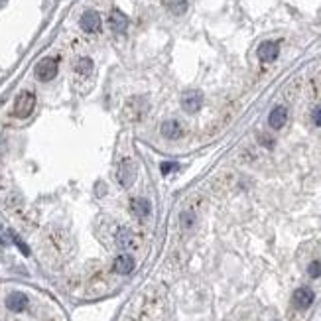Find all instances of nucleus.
<instances>
[{"label": "nucleus", "instance_id": "nucleus-6", "mask_svg": "<svg viewBox=\"0 0 321 321\" xmlns=\"http://www.w3.org/2000/svg\"><path fill=\"white\" fill-rule=\"evenodd\" d=\"M294 306L298 310H308L312 304H314V292L310 288H298L294 292V298H292Z\"/></svg>", "mask_w": 321, "mask_h": 321}, {"label": "nucleus", "instance_id": "nucleus-8", "mask_svg": "<svg viewBox=\"0 0 321 321\" xmlns=\"http://www.w3.org/2000/svg\"><path fill=\"white\" fill-rule=\"evenodd\" d=\"M116 244H118V248H122V250H132V248L138 246V240H136V236H134L132 230L120 228V230L116 232Z\"/></svg>", "mask_w": 321, "mask_h": 321}, {"label": "nucleus", "instance_id": "nucleus-16", "mask_svg": "<svg viewBox=\"0 0 321 321\" xmlns=\"http://www.w3.org/2000/svg\"><path fill=\"white\" fill-rule=\"evenodd\" d=\"M164 4H166V8H168L172 14H176V16H182V14L188 10V0H164Z\"/></svg>", "mask_w": 321, "mask_h": 321}, {"label": "nucleus", "instance_id": "nucleus-18", "mask_svg": "<svg viewBox=\"0 0 321 321\" xmlns=\"http://www.w3.org/2000/svg\"><path fill=\"white\" fill-rule=\"evenodd\" d=\"M308 274H310L312 278H320V276H321V262H320V260H316V262H312V264H310V268H308Z\"/></svg>", "mask_w": 321, "mask_h": 321}, {"label": "nucleus", "instance_id": "nucleus-24", "mask_svg": "<svg viewBox=\"0 0 321 321\" xmlns=\"http://www.w3.org/2000/svg\"><path fill=\"white\" fill-rule=\"evenodd\" d=\"M260 142H262L264 146H268V148H272V146H274V140H272V138H264V136H262V138H260Z\"/></svg>", "mask_w": 321, "mask_h": 321}, {"label": "nucleus", "instance_id": "nucleus-19", "mask_svg": "<svg viewBox=\"0 0 321 321\" xmlns=\"http://www.w3.org/2000/svg\"><path fill=\"white\" fill-rule=\"evenodd\" d=\"M12 240H14V242H16V246H18V248L22 250V254H26V256L30 254V248H28V246H26V244H24V242L20 240V236H16V234H12Z\"/></svg>", "mask_w": 321, "mask_h": 321}, {"label": "nucleus", "instance_id": "nucleus-3", "mask_svg": "<svg viewBox=\"0 0 321 321\" xmlns=\"http://www.w3.org/2000/svg\"><path fill=\"white\" fill-rule=\"evenodd\" d=\"M278 54H280V46H278L276 42H262V44L258 46V60H260L262 64L274 62V60L278 58Z\"/></svg>", "mask_w": 321, "mask_h": 321}, {"label": "nucleus", "instance_id": "nucleus-20", "mask_svg": "<svg viewBox=\"0 0 321 321\" xmlns=\"http://www.w3.org/2000/svg\"><path fill=\"white\" fill-rule=\"evenodd\" d=\"M174 170H178V164H174V162H164V164H162V174H164V176H168V174L174 172Z\"/></svg>", "mask_w": 321, "mask_h": 321}, {"label": "nucleus", "instance_id": "nucleus-11", "mask_svg": "<svg viewBox=\"0 0 321 321\" xmlns=\"http://www.w3.org/2000/svg\"><path fill=\"white\" fill-rule=\"evenodd\" d=\"M162 136H166V138H170V140H178V138H182L184 136V126L178 122V120H166L164 124H162Z\"/></svg>", "mask_w": 321, "mask_h": 321}, {"label": "nucleus", "instance_id": "nucleus-14", "mask_svg": "<svg viewBox=\"0 0 321 321\" xmlns=\"http://www.w3.org/2000/svg\"><path fill=\"white\" fill-rule=\"evenodd\" d=\"M130 209H132V213H134L136 217H140V219H146V217L150 215V203H148L146 199H134V201L130 203Z\"/></svg>", "mask_w": 321, "mask_h": 321}, {"label": "nucleus", "instance_id": "nucleus-22", "mask_svg": "<svg viewBox=\"0 0 321 321\" xmlns=\"http://www.w3.org/2000/svg\"><path fill=\"white\" fill-rule=\"evenodd\" d=\"M312 118H314V122H316V126H321V104H320V106H316V110H314V114H312Z\"/></svg>", "mask_w": 321, "mask_h": 321}, {"label": "nucleus", "instance_id": "nucleus-23", "mask_svg": "<svg viewBox=\"0 0 321 321\" xmlns=\"http://www.w3.org/2000/svg\"><path fill=\"white\" fill-rule=\"evenodd\" d=\"M8 242H10V236H8V232L2 228V225H0V244H4V246H6Z\"/></svg>", "mask_w": 321, "mask_h": 321}, {"label": "nucleus", "instance_id": "nucleus-15", "mask_svg": "<svg viewBox=\"0 0 321 321\" xmlns=\"http://www.w3.org/2000/svg\"><path fill=\"white\" fill-rule=\"evenodd\" d=\"M118 182H120L124 188H128L130 184L134 182V168L130 166L128 162H124V164L120 166V170H118Z\"/></svg>", "mask_w": 321, "mask_h": 321}, {"label": "nucleus", "instance_id": "nucleus-21", "mask_svg": "<svg viewBox=\"0 0 321 321\" xmlns=\"http://www.w3.org/2000/svg\"><path fill=\"white\" fill-rule=\"evenodd\" d=\"M193 225V213H184L182 215V226L184 228H190Z\"/></svg>", "mask_w": 321, "mask_h": 321}, {"label": "nucleus", "instance_id": "nucleus-7", "mask_svg": "<svg viewBox=\"0 0 321 321\" xmlns=\"http://www.w3.org/2000/svg\"><path fill=\"white\" fill-rule=\"evenodd\" d=\"M81 28L89 34L98 32V30H100V16L96 14L95 10H87V12L81 16Z\"/></svg>", "mask_w": 321, "mask_h": 321}, {"label": "nucleus", "instance_id": "nucleus-17", "mask_svg": "<svg viewBox=\"0 0 321 321\" xmlns=\"http://www.w3.org/2000/svg\"><path fill=\"white\" fill-rule=\"evenodd\" d=\"M75 71L79 73V75H89L91 71H93V62L89 60V58H81L77 65H75Z\"/></svg>", "mask_w": 321, "mask_h": 321}, {"label": "nucleus", "instance_id": "nucleus-13", "mask_svg": "<svg viewBox=\"0 0 321 321\" xmlns=\"http://www.w3.org/2000/svg\"><path fill=\"white\" fill-rule=\"evenodd\" d=\"M134 270V258L130 254H120L114 260V272L116 274H130Z\"/></svg>", "mask_w": 321, "mask_h": 321}, {"label": "nucleus", "instance_id": "nucleus-9", "mask_svg": "<svg viewBox=\"0 0 321 321\" xmlns=\"http://www.w3.org/2000/svg\"><path fill=\"white\" fill-rule=\"evenodd\" d=\"M108 26L112 28V32L122 34L128 28V18H126L120 10H112L110 16H108Z\"/></svg>", "mask_w": 321, "mask_h": 321}, {"label": "nucleus", "instance_id": "nucleus-2", "mask_svg": "<svg viewBox=\"0 0 321 321\" xmlns=\"http://www.w3.org/2000/svg\"><path fill=\"white\" fill-rule=\"evenodd\" d=\"M58 69H60V64L56 58H44L36 65V77L40 81H52L58 75Z\"/></svg>", "mask_w": 321, "mask_h": 321}, {"label": "nucleus", "instance_id": "nucleus-12", "mask_svg": "<svg viewBox=\"0 0 321 321\" xmlns=\"http://www.w3.org/2000/svg\"><path fill=\"white\" fill-rule=\"evenodd\" d=\"M26 306H28V298L22 292H14L6 298V308L12 312H22V310H26Z\"/></svg>", "mask_w": 321, "mask_h": 321}, {"label": "nucleus", "instance_id": "nucleus-1", "mask_svg": "<svg viewBox=\"0 0 321 321\" xmlns=\"http://www.w3.org/2000/svg\"><path fill=\"white\" fill-rule=\"evenodd\" d=\"M34 106H36V96L30 91H22L14 100V116L18 118H28L32 114Z\"/></svg>", "mask_w": 321, "mask_h": 321}, {"label": "nucleus", "instance_id": "nucleus-4", "mask_svg": "<svg viewBox=\"0 0 321 321\" xmlns=\"http://www.w3.org/2000/svg\"><path fill=\"white\" fill-rule=\"evenodd\" d=\"M201 102H203L201 93H197V91H190V93H186L184 98H182V108H184L188 114H195V112L201 108Z\"/></svg>", "mask_w": 321, "mask_h": 321}, {"label": "nucleus", "instance_id": "nucleus-5", "mask_svg": "<svg viewBox=\"0 0 321 321\" xmlns=\"http://www.w3.org/2000/svg\"><path fill=\"white\" fill-rule=\"evenodd\" d=\"M144 112H146V100H142V98H130L126 108H124V114L130 120H140L144 116Z\"/></svg>", "mask_w": 321, "mask_h": 321}, {"label": "nucleus", "instance_id": "nucleus-10", "mask_svg": "<svg viewBox=\"0 0 321 321\" xmlns=\"http://www.w3.org/2000/svg\"><path fill=\"white\" fill-rule=\"evenodd\" d=\"M286 120H288V110H286V106H276V108H272V112H270V116H268V124H270L272 128L280 130L286 124Z\"/></svg>", "mask_w": 321, "mask_h": 321}]
</instances>
